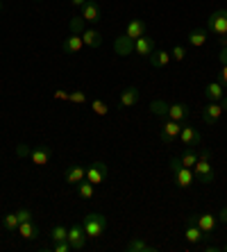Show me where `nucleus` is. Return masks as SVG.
Returning <instances> with one entry per match:
<instances>
[{
  "label": "nucleus",
  "mask_w": 227,
  "mask_h": 252,
  "mask_svg": "<svg viewBox=\"0 0 227 252\" xmlns=\"http://www.w3.org/2000/svg\"><path fill=\"white\" fill-rule=\"evenodd\" d=\"M82 227H84L87 239H98L107 229V216L105 214H87L84 220H82Z\"/></svg>",
  "instance_id": "1"
},
{
  "label": "nucleus",
  "mask_w": 227,
  "mask_h": 252,
  "mask_svg": "<svg viewBox=\"0 0 227 252\" xmlns=\"http://www.w3.org/2000/svg\"><path fill=\"white\" fill-rule=\"evenodd\" d=\"M209 157H211V153L207 150V148L200 150V159L195 161V166H193V175H195L198 182H204V184L214 182L216 173H214V168H211V164H209Z\"/></svg>",
  "instance_id": "2"
},
{
  "label": "nucleus",
  "mask_w": 227,
  "mask_h": 252,
  "mask_svg": "<svg viewBox=\"0 0 227 252\" xmlns=\"http://www.w3.org/2000/svg\"><path fill=\"white\" fill-rule=\"evenodd\" d=\"M207 30L214 32L216 36L227 34V9H218L207 18Z\"/></svg>",
  "instance_id": "3"
},
{
  "label": "nucleus",
  "mask_w": 227,
  "mask_h": 252,
  "mask_svg": "<svg viewBox=\"0 0 227 252\" xmlns=\"http://www.w3.org/2000/svg\"><path fill=\"white\" fill-rule=\"evenodd\" d=\"M180 132H182V123L180 121H166V123L162 125V132H159V139L163 141V143H175V141L180 139Z\"/></svg>",
  "instance_id": "4"
},
{
  "label": "nucleus",
  "mask_w": 227,
  "mask_h": 252,
  "mask_svg": "<svg viewBox=\"0 0 227 252\" xmlns=\"http://www.w3.org/2000/svg\"><path fill=\"white\" fill-rule=\"evenodd\" d=\"M182 146H189V148H195L202 143V134H200L198 127L193 125H182V132H180V139H177Z\"/></svg>",
  "instance_id": "5"
},
{
  "label": "nucleus",
  "mask_w": 227,
  "mask_h": 252,
  "mask_svg": "<svg viewBox=\"0 0 227 252\" xmlns=\"http://www.w3.org/2000/svg\"><path fill=\"white\" fill-rule=\"evenodd\" d=\"M107 175H109V168H107L105 161H96V164H91L87 168V180L91 184H102L107 180Z\"/></svg>",
  "instance_id": "6"
},
{
  "label": "nucleus",
  "mask_w": 227,
  "mask_h": 252,
  "mask_svg": "<svg viewBox=\"0 0 227 252\" xmlns=\"http://www.w3.org/2000/svg\"><path fill=\"white\" fill-rule=\"evenodd\" d=\"M70 243V248L73 250H82L84 248V243H87V234H84V227L77 223H73L68 227V239H66Z\"/></svg>",
  "instance_id": "7"
},
{
  "label": "nucleus",
  "mask_w": 227,
  "mask_h": 252,
  "mask_svg": "<svg viewBox=\"0 0 227 252\" xmlns=\"http://www.w3.org/2000/svg\"><path fill=\"white\" fill-rule=\"evenodd\" d=\"M50 157H53V148L50 146H36V148H32V155H30L32 164H36V166H48L50 164Z\"/></svg>",
  "instance_id": "8"
},
{
  "label": "nucleus",
  "mask_w": 227,
  "mask_h": 252,
  "mask_svg": "<svg viewBox=\"0 0 227 252\" xmlns=\"http://www.w3.org/2000/svg\"><path fill=\"white\" fill-rule=\"evenodd\" d=\"M134 53L141 55V57H150L152 53H155V39L148 34H143L141 39H136L134 41Z\"/></svg>",
  "instance_id": "9"
},
{
  "label": "nucleus",
  "mask_w": 227,
  "mask_h": 252,
  "mask_svg": "<svg viewBox=\"0 0 227 252\" xmlns=\"http://www.w3.org/2000/svg\"><path fill=\"white\" fill-rule=\"evenodd\" d=\"M146 32H148V23L146 21H141V18H132V21L128 23V28H125V34H128L130 39H134V41L141 39Z\"/></svg>",
  "instance_id": "10"
},
{
  "label": "nucleus",
  "mask_w": 227,
  "mask_h": 252,
  "mask_svg": "<svg viewBox=\"0 0 227 252\" xmlns=\"http://www.w3.org/2000/svg\"><path fill=\"white\" fill-rule=\"evenodd\" d=\"M187 223H195V225H198V227L204 232V234H207V232H214L216 218L211 216V214H200V216H189Z\"/></svg>",
  "instance_id": "11"
},
{
  "label": "nucleus",
  "mask_w": 227,
  "mask_h": 252,
  "mask_svg": "<svg viewBox=\"0 0 227 252\" xmlns=\"http://www.w3.org/2000/svg\"><path fill=\"white\" fill-rule=\"evenodd\" d=\"M223 114V105L221 102H209V105L202 109V121L207 125H216L218 123V118H221Z\"/></svg>",
  "instance_id": "12"
},
{
  "label": "nucleus",
  "mask_w": 227,
  "mask_h": 252,
  "mask_svg": "<svg viewBox=\"0 0 227 252\" xmlns=\"http://www.w3.org/2000/svg\"><path fill=\"white\" fill-rule=\"evenodd\" d=\"M64 180H66V184H80L82 180H87V168H82L80 164L68 166L64 173Z\"/></svg>",
  "instance_id": "13"
},
{
  "label": "nucleus",
  "mask_w": 227,
  "mask_h": 252,
  "mask_svg": "<svg viewBox=\"0 0 227 252\" xmlns=\"http://www.w3.org/2000/svg\"><path fill=\"white\" fill-rule=\"evenodd\" d=\"M82 18L87 21V23H98L100 21V5L96 0H87L84 7H82Z\"/></svg>",
  "instance_id": "14"
},
{
  "label": "nucleus",
  "mask_w": 227,
  "mask_h": 252,
  "mask_svg": "<svg viewBox=\"0 0 227 252\" xmlns=\"http://www.w3.org/2000/svg\"><path fill=\"white\" fill-rule=\"evenodd\" d=\"M175 184L180 189H189V187H193V182H195V175H193V170L191 168H187V166H182L177 173H175Z\"/></svg>",
  "instance_id": "15"
},
{
  "label": "nucleus",
  "mask_w": 227,
  "mask_h": 252,
  "mask_svg": "<svg viewBox=\"0 0 227 252\" xmlns=\"http://www.w3.org/2000/svg\"><path fill=\"white\" fill-rule=\"evenodd\" d=\"M82 48H84V41H82L80 34H70L62 41V50H64L66 55H75V53H80Z\"/></svg>",
  "instance_id": "16"
},
{
  "label": "nucleus",
  "mask_w": 227,
  "mask_h": 252,
  "mask_svg": "<svg viewBox=\"0 0 227 252\" xmlns=\"http://www.w3.org/2000/svg\"><path fill=\"white\" fill-rule=\"evenodd\" d=\"M114 50H116V55H121V57H128V55H132L134 39H130L128 34L116 36V41H114Z\"/></svg>",
  "instance_id": "17"
},
{
  "label": "nucleus",
  "mask_w": 227,
  "mask_h": 252,
  "mask_svg": "<svg viewBox=\"0 0 227 252\" xmlns=\"http://www.w3.org/2000/svg\"><path fill=\"white\" fill-rule=\"evenodd\" d=\"M204 98L209 100V102H221L223 98H225V94H223V84L216 80V82L207 84L204 87Z\"/></svg>",
  "instance_id": "18"
},
{
  "label": "nucleus",
  "mask_w": 227,
  "mask_h": 252,
  "mask_svg": "<svg viewBox=\"0 0 227 252\" xmlns=\"http://www.w3.org/2000/svg\"><path fill=\"white\" fill-rule=\"evenodd\" d=\"M189 114H191V109H189V105H182V102H175V105L168 107V118L170 121H187Z\"/></svg>",
  "instance_id": "19"
},
{
  "label": "nucleus",
  "mask_w": 227,
  "mask_h": 252,
  "mask_svg": "<svg viewBox=\"0 0 227 252\" xmlns=\"http://www.w3.org/2000/svg\"><path fill=\"white\" fill-rule=\"evenodd\" d=\"M80 36H82V41H84V46L91 48V50H96L102 43V34H100L98 30H84Z\"/></svg>",
  "instance_id": "20"
},
{
  "label": "nucleus",
  "mask_w": 227,
  "mask_h": 252,
  "mask_svg": "<svg viewBox=\"0 0 227 252\" xmlns=\"http://www.w3.org/2000/svg\"><path fill=\"white\" fill-rule=\"evenodd\" d=\"M139 102V89L136 87H125L121 91V105L123 107H134Z\"/></svg>",
  "instance_id": "21"
},
{
  "label": "nucleus",
  "mask_w": 227,
  "mask_h": 252,
  "mask_svg": "<svg viewBox=\"0 0 227 252\" xmlns=\"http://www.w3.org/2000/svg\"><path fill=\"white\" fill-rule=\"evenodd\" d=\"M125 250L128 252H157V248L150 246V243H146L141 236H136V239H132L128 246H125Z\"/></svg>",
  "instance_id": "22"
},
{
  "label": "nucleus",
  "mask_w": 227,
  "mask_h": 252,
  "mask_svg": "<svg viewBox=\"0 0 227 252\" xmlns=\"http://www.w3.org/2000/svg\"><path fill=\"white\" fill-rule=\"evenodd\" d=\"M18 234L23 236L25 241H34V239H39V227H36L32 220H28V223L18 225Z\"/></svg>",
  "instance_id": "23"
},
{
  "label": "nucleus",
  "mask_w": 227,
  "mask_h": 252,
  "mask_svg": "<svg viewBox=\"0 0 227 252\" xmlns=\"http://www.w3.org/2000/svg\"><path fill=\"white\" fill-rule=\"evenodd\" d=\"M200 159V153H195L193 148H184L182 150V155H180V161H182V166H187V168H193L195 166V161Z\"/></svg>",
  "instance_id": "24"
},
{
  "label": "nucleus",
  "mask_w": 227,
  "mask_h": 252,
  "mask_svg": "<svg viewBox=\"0 0 227 252\" xmlns=\"http://www.w3.org/2000/svg\"><path fill=\"white\" fill-rule=\"evenodd\" d=\"M184 236H187L189 243H200V241H204V232L195 223H187V232H184Z\"/></svg>",
  "instance_id": "25"
},
{
  "label": "nucleus",
  "mask_w": 227,
  "mask_h": 252,
  "mask_svg": "<svg viewBox=\"0 0 227 252\" xmlns=\"http://www.w3.org/2000/svg\"><path fill=\"white\" fill-rule=\"evenodd\" d=\"M187 41L195 48H202L207 43V30H191L187 36Z\"/></svg>",
  "instance_id": "26"
},
{
  "label": "nucleus",
  "mask_w": 227,
  "mask_h": 252,
  "mask_svg": "<svg viewBox=\"0 0 227 252\" xmlns=\"http://www.w3.org/2000/svg\"><path fill=\"white\" fill-rule=\"evenodd\" d=\"M170 53H163V50H155V53L150 55V64L155 66V68H163V66H168L170 62Z\"/></svg>",
  "instance_id": "27"
},
{
  "label": "nucleus",
  "mask_w": 227,
  "mask_h": 252,
  "mask_svg": "<svg viewBox=\"0 0 227 252\" xmlns=\"http://www.w3.org/2000/svg\"><path fill=\"white\" fill-rule=\"evenodd\" d=\"M18 216H16V211L14 214H5V218H2V227L7 229V232H16L18 229Z\"/></svg>",
  "instance_id": "28"
},
{
  "label": "nucleus",
  "mask_w": 227,
  "mask_h": 252,
  "mask_svg": "<svg viewBox=\"0 0 227 252\" xmlns=\"http://www.w3.org/2000/svg\"><path fill=\"white\" fill-rule=\"evenodd\" d=\"M168 107H170V105H166L163 100H152V102H150L152 114H157V116H163V118H168Z\"/></svg>",
  "instance_id": "29"
},
{
  "label": "nucleus",
  "mask_w": 227,
  "mask_h": 252,
  "mask_svg": "<svg viewBox=\"0 0 227 252\" xmlns=\"http://www.w3.org/2000/svg\"><path fill=\"white\" fill-rule=\"evenodd\" d=\"M50 239L57 243V241H66L68 239V227H64V225H55L53 229H50Z\"/></svg>",
  "instance_id": "30"
},
{
  "label": "nucleus",
  "mask_w": 227,
  "mask_h": 252,
  "mask_svg": "<svg viewBox=\"0 0 227 252\" xmlns=\"http://www.w3.org/2000/svg\"><path fill=\"white\" fill-rule=\"evenodd\" d=\"M77 191H80V195L84 200H91V198H94V184L89 182V180H82V182L77 184Z\"/></svg>",
  "instance_id": "31"
},
{
  "label": "nucleus",
  "mask_w": 227,
  "mask_h": 252,
  "mask_svg": "<svg viewBox=\"0 0 227 252\" xmlns=\"http://www.w3.org/2000/svg\"><path fill=\"white\" fill-rule=\"evenodd\" d=\"M91 109H94L96 116H107V114H109V105H107L105 100H94V102H91Z\"/></svg>",
  "instance_id": "32"
},
{
  "label": "nucleus",
  "mask_w": 227,
  "mask_h": 252,
  "mask_svg": "<svg viewBox=\"0 0 227 252\" xmlns=\"http://www.w3.org/2000/svg\"><path fill=\"white\" fill-rule=\"evenodd\" d=\"M84 32V18L80 16H73L70 18V34H82Z\"/></svg>",
  "instance_id": "33"
},
{
  "label": "nucleus",
  "mask_w": 227,
  "mask_h": 252,
  "mask_svg": "<svg viewBox=\"0 0 227 252\" xmlns=\"http://www.w3.org/2000/svg\"><path fill=\"white\" fill-rule=\"evenodd\" d=\"M16 216H18V223H28V220H32V211L28 207H18Z\"/></svg>",
  "instance_id": "34"
},
{
  "label": "nucleus",
  "mask_w": 227,
  "mask_h": 252,
  "mask_svg": "<svg viewBox=\"0 0 227 252\" xmlns=\"http://www.w3.org/2000/svg\"><path fill=\"white\" fill-rule=\"evenodd\" d=\"M68 100H70V102H77V105H82V102H87V94H84V91H70Z\"/></svg>",
  "instance_id": "35"
},
{
  "label": "nucleus",
  "mask_w": 227,
  "mask_h": 252,
  "mask_svg": "<svg viewBox=\"0 0 227 252\" xmlns=\"http://www.w3.org/2000/svg\"><path fill=\"white\" fill-rule=\"evenodd\" d=\"M30 155H32V148H30L28 143H18L16 146V157L25 159V157H30Z\"/></svg>",
  "instance_id": "36"
},
{
  "label": "nucleus",
  "mask_w": 227,
  "mask_h": 252,
  "mask_svg": "<svg viewBox=\"0 0 227 252\" xmlns=\"http://www.w3.org/2000/svg\"><path fill=\"white\" fill-rule=\"evenodd\" d=\"M53 250H55V252H73V248H70L68 241H57Z\"/></svg>",
  "instance_id": "37"
},
{
  "label": "nucleus",
  "mask_w": 227,
  "mask_h": 252,
  "mask_svg": "<svg viewBox=\"0 0 227 252\" xmlns=\"http://www.w3.org/2000/svg\"><path fill=\"white\" fill-rule=\"evenodd\" d=\"M184 55H187L184 46H175V48H173V53H170V57L177 59V62H182V59H184Z\"/></svg>",
  "instance_id": "38"
},
{
  "label": "nucleus",
  "mask_w": 227,
  "mask_h": 252,
  "mask_svg": "<svg viewBox=\"0 0 227 252\" xmlns=\"http://www.w3.org/2000/svg\"><path fill=\"white\" fill-rule=\"evenodd\" d=\"M180 168H182L180 157H175V159H170V161H168V170H170V175H175V173H177Z\"/></svg>",
  "instance_id": "39"
},
{
  "label": "nucleus",
  "mask_w": 227,
  "mask_h": 252,
  "mask_svg": "<svg viewBox=\"0 0 227 252\" xmlns=\"http://www.w3.org/2000/svg\"><path fill=\"white\" fill-rule=\"evenodd\" d=\"M218 82L223 84V89H227V66H223L221 73H218Z\"/></svg>",
  "instance_id": "40"
},
{
  "label": "nucleus",
  "mask_w": 227,
  "mask_h": 252,
  "mask_svg": "<svg viewBox=\"0 0 227 252\" xmlns=\"http://www.w3.org/2000/svg\"><path fill=\"white\" fill-rule=\"evenodd\" d=\"M218 62H221L223 66H227V46H223L221 55H218Z\"/></svg>",
  "instance_id": "41"
},
{
  "label": "nucleus",
  "mask_w": 227,
  "mask_h": 252,
  "mask_svg": "<svg viewBox=\"0 0 227 252\" xmlns=\"http://www.w3.org/2000/svg\"><path fill=\"white\" fill-rule=\"evenodd\" d=\"M218 220H221L223 225H227V207H223L221 214H218Z\"/></svg>",
  "instance_id": "42"
},
{
  "label": "nucleus",
  "mask_w": 227,
  "mask_h": 252,
  "mask_svg": "<svg viewBox=\"0 0 227 252\" xmlns=\"http://www.w3.org/2000/svg\"><path fill=\"white\" fill-rule=\"evenodd\" d=\"M68 94L70 91H55V98L57 100H68Z\"/></svg>",
  "instance_id": "43"
},
{
  "label": "nucleus",
  "mask_w": 227,
  "mask_h": 252,
  "mask_svg": "<svg viewBox=\"0 0 227 252\" xmlns=\"http://www.w3.org/2000/svg\"><path fill=\"white\" fill-rule=\"evenodd\" d=\"M84 2H87V0H70V5L75 7V9H82V7H84Z\"/></svg>",
  "instance_id": "44"
},
{
  "label": "nucleus",
  "mask_w": 227,
  "mask_h": 252,
  "mask_svg": "<svg viewBox=\"0 0 227 252\" xmlns=\"http://www.w3.org/2000/svg\"><path fill=\"white\" fill-rule=\"evenodd\" d=\"M218 43H221V48H223V46H227V34L218 36Z\"/></svg>",
  "instance_id": "45"
},
{
  "label": "nucleus",
  "mask_w": 227,
  "mask_h": 252,
  "mask_svg": "<svg viewBox=\"0 0 227 252\" xmlns=\"http://www.w3.org/2000/svg\"><path fill=\"white\" fill-rule=\"evenodd\" d=\"M221 105H223V112H227V98L221 100Z\"/></svg>",
  "instance_id": "46"
},
{
  "label": "nucleus",
  "mask_w": 227,
  "mask_h": 252,
  "mask_svg": "<svg viewBox=\"0 0 227 252\" xmlns=\"http://www.w3.org/2000/svg\"><path fill=\"white\" fill-rule=\"evenodd\" d=\"M0 14H2V0H0Z\"/></svg>",
  "instance_id": "47"
},
{
  "label": "nucleus",
  "mask_w": 227,
  "mask_h": 252,
  "mask_svg": "<svg viewBox=\"0 0 227 252\" xmlns=\"http://www.w3.org/2000/svg\"><path fill=\"white\" fill-rule=\"evenodd\" d=\"M223 250H225V252H227V243H225V246H223Z\"/></svg>",
  "instance_id": "48"
},
{
  "label": "nucleus",
  "mask_w": 227,
  "mask_h": 252,
  "mask_svg": "<svg viewBox=\"0 0 227 252\" xmlns=\"http://www.w3.org/2000/svg\"><path fill=\"white\" fill-rule=\"evenodd\" d=\"M39 2H43V0H39Z\"/></svg>",
  "instance_id": "49"
}]
</instances>
